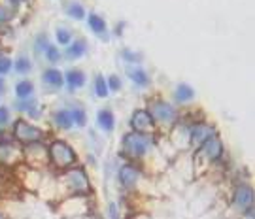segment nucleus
Returning a JSON list of instances; mask_svg holds the SVG:
<instances>
[{
	"label": "nucleus",
	"mask_w": 255,
	"mask_h": 219,
	"mask_svg": "<svg viewBox=\"0 0 255 219\" xmlns=\"http://www.w3.org/2000/svg\"><path fill=\"white\" fill-rule=\"evenodd\" d=\"M48 157H50L51 165L59 170L70 168L76 163V159H78L76 152L63 140H53L51 142L50 148H48Z\"/></svg>",
	"instance_id": "f257e3e1"
},
{
	"label": "nucleus",
	"mask_w": 255,
	"mask_h": 219,
	"mask_svg": "<svg viewBox=\"0 0 255 219\" xmlns=\"http://www.w3.org/2000/svg\"><path fill=\"white\" fill-rule=\"evenodd\" d=\"M153 146V138L148 133H129V135L123 138V153L127 157H133V159H140L144 157L146 153L150 152V148Z\"/></svg>",
	"instance_id": "f03ea898"
},
{
	"label": "nucleus",
	"mask_w": 255,
	"mask_h": 219,
	"mask_svg": "<svg viewBox=\"0 0 255 219\" xmlns=\"http://www.w3.org/2000/svg\"><path fill=\"white\" fill-rule=\"evenodd\" d=\"M14 138L23 146H33V144H42L44 140V131L34 127L33 123L19 119L14 125Z\"/></svg>",
	"instance_id": "7ed1b4c3"
},
{
	"label": "nucleus",
	"mask_w": 255,
	"mask_h": 219,
	"mask_svg": "<svg viewBox=\"0 0 255 219\" xmlns=\"http://www.w3.org/2000/svg\"><path fill=\"white\" fill-rule=\"evenodd\" d=\"M65 184L68 185L70 193H74V195H85V193L91 191L89 178H87V174L84 172V168L67 170V174H65Z\"/></svg>",
	"instance_id": "20e7f679"
},
{
	"label": "nucleus",
	"mask_w": 255,
	"mask_h": 219,
	"mask_svg": "<svg viewBox=\"0 0 255 219\" xmlns=\"http://www.w3.org/2000/svg\"><path fill=\"white\" fill-rule=\"evenodd\" d=\"M221 155H223V142H221V138L218 135L210 136L197 152V157L199 159H206V163L218 161Z\"/></svg>",
	"instance_id": "39448f33"
},
{
	"label": "nucleus",
	"mask_w": 255,
	"mask_h": 219,
	"mask_svg": "<svg viewBox=\"0 0 255 219\" xmlns=\"http://www.w3.org/2000/svg\"><path fill=\"white\" fill-rule=\"evenodd\" d=\"M150 112V116L153 118L155 123H174V119H176V110L172 108V104L165 101H157L152 104V108L148 110Z\"/></svg>",
	"instance_id": "423d86ee"
},
{
	"label": "nucleus",
	"mask_w": 255,
	"mask_h": 219,
	"mask_svg": "<svg viewBox=\"0 0 255 219\" xmlns=\"http://www.w3.org/2000/svg\"><path fill=\"white\" fill-rule=\"evenodd\" d=\"M214 135H218L216 129H214L212 125H206V123H195V125H191V127L187 129L189 142H191L193 146H199V148L203 146L210 136H214Z\"/></svg>",
	"instance_id": "0eeeda50"
},
{
	"label": "nucleus",
	"mask_w": 255,
	"mask_h": 219,
	"mask_svg": "<svg viewBox=\"0 0 255 219\" xmlns=\"http://www.w3.org/2000/svg\"><path fill=\"white\" fill-rule=\"evenodd\" d=\"M131 127L136 133H148L150 135L155 129V121H153L148 110H136L133 114V118H131Z\"/></svg>",
	"instance_id": "6e6552de"
},
{
	"label": "nucleus",
	"mask_w": 255,
	"mask_h": 219,
	"mask_svg": "<svg viewBox=\"0 0 255 219\" xmlns=\"http://www.w3.org/2000/svg\"><path fill=\"white\" fill-rule=\"evenodd\" d=\"M140 180V170L133 165H125L119 170V184L125 189H133Z\"/></svg>",
	"instance_id": "1a4fd4ad"
},
{
	"label": "nucleus",
	"mask_w": 255,
	"mask_h": 219,
	"mask_svg": "<svg viewBox=\"0 0 255 219\" xmlns=\"http://www.w3.org/2000/svg\"><path fill=\"white\" fill-rule=\"evenodd\" d=\"M255 199V193H254V187L250 185H238L237 191H235V204L240 206V208H248L254 204Z\"/></svg>",
	"instance_id": "9d476101"
},
{
	"label": "nucleus",
	"mask_w": 255,
	"mask_h": 219,
	"mask_svg": "<svg viewBox=\"0 0 255 219\" xmlns=\"http://www.w3.org/2000/svg\"><path fill=\"white\" fill-rule=\"evenodd\" d=\"M42 78H44V84L50 85V87H55V89H59V87L65 85V76H63V72L57 70V68H48Z\"/></svg>",
	"instance_id": "9b49d317"
},
{
	"label": "nucleus",
	"mask_w": 255,
	"mask_h": 219,
	"mask_svg": "<svg viewBox=\"0 0 255 219\" xmlns=\"http://www.w3.org/2000/svg\"><path fill=\"white\" fill-rule=\"evenodd\" d=\"M65 82H67L68 89H78V87H84L85 85V74L82 70H68L67 76H65Z\"/></svg>",
	"instance_id": "f8f14e48"
},
{
	"label": "nucleus",
	"mask_w": 255,
	"mask_h": 219,
	"mask_svg": "<svg viewBox=\"0 0 255 219\" xmlns=\"http://www.w3.org/2000/svg\"><path fill=\"white\" fill-rule=\"evenodd\" d=\"M16 159H19V152L10 144H0V163L4 165H14Z\"/></svg>",
	"instance_id": "ddd939ff"
},
{
	"label": "nucleus",
	"mask_w": 255,
	"mask_h": 219,
	"mask_svg": "<svg viewBox=\"0 0 255 219\" xmlns=\"http://www.w3.org/2000/svg\"><path fill=\"white\" fill-rule=\"evenodd\" d=\"M97 123H99V127H101L102 131L110 133V131H114L116 118H114V114H112L110 110H101V112L97 114Z\"/></svg>",
	"instance_id": "4468645a"
},
{
	"label": "nucleus",
	"mask_w": 255,
	"mask_h": 219,
	"mask_svg": "<svg viewBox=\"0 0 255 219\" xmlns=\"http://www.w3.org/2000/svg\"><path fill=\"white\" fill-rule=\"evenodd\" d=\"M33 93H34V85H33V82H29V80H21V82L16 85V95L19 101L31 99Z\"/></svg>",
	"instance_id": "2eb2a0df"
},
{
	"label": "nucleus",
	"mask_w": 255,
	"mask_h": 219,
	"mask_svg": "<svg viewBox=\"0 0 255 219\" xmlns=\"http://www.w3.org/2000/svg\"><path fill=\"white\" fill-rule=\"evenodd\" d=\"M85 51H87V44L84 40H76V42H70L67 50V57L68 59H80L84 57Z\"/></svg>",
	"instance_id": "dca6fc26"
},
{
	"label": "nucleus",
	"mask_w": 255,
	"mask_h": 219,
	"mask_svg": "<svg viewBox=\"0 0 255 219\" xmlns=\"http://www.w3.org/2000/svg\"><path fill=\"white\" fill-rule=\"evenodd\" d=\"M127 74H129V78H131L136 85H148L150 84V76H148V74H146V70H142V68L129 67L127 68Z\"/></svg>",
	"instance_id": "f3484780"
},
{
	"label": "nucleus",
	"mask_w": 255,
	"mask_h": 219,
	"mask_svg": "<svg viewBox=\"0 0 255 219\" xmlns=\"http://www.w3.org/2000/svg\"><path fill=\"white\" fill-rule=\"evenodd\" d=\"M53 121H55V125L61 127V129H70V127L74 125L72 116H70L68 110H59V112H55V114H53Z\"/></svg>",
	"instance_id": "a211bd4d"
},
{
	"label": "nucleus",
	"mask_w": 255,
	"mask_h": 219,
	"mask_svg": "<svg viewBox=\"0 0 255 219\" xmlns=\"http://www.w3.org/2000/svg\"><path fill=\"white\" fill-rule=\"evenodd\" d=\"M195 97V89L187 84H180L176 87V101L178 102H189Z\"/></svg>",
	"instance_id": "6ab92c4d"
},
{
	"label": "nucleus",
	"mask_w": 255,
	"mask_h": 219,
	"mask_svg": "<svg viewBox=\"0 0 255 219\" xmlns=\"http://www.w3.org/2000/svg\"><path fill=\"white\" fill-rule=\"evenodd\" d=\"M87 23H89V27H91L93 33H97V34L106 33V21H104L101 16H97V14H89V16H87Z\"/></svg>",
	"instance_id": "aec40b11"
},
{
	"label": "nucleus",
	"mask_w": 255,
	"mask_h": 219,
	"mask_svg": "<svg viewBox=\"0 0 255 219\" xmlns=\"http://www.w3.org/2000/svg\"><path fill=\"white\" fill-rule=\"evenodd\" d=\"M67 14L72 17V19H78V21H80V19H85L84 6H82V4H78V2H72V4L68 6V8H67Z\"/></svg>",
	"instance_id": "412c9836"
},
{
	"label": "nucleus",
	"mask_w": 255,
	"mask_h": 219,
	"mask_svg": "<svg viewBox=\"0 0 255 219\" xmlns=\"http://www.w3.org/2000/svg\"><path fill=\"white\" fill-rule=\"evenodd\" d=\"M14 68H16V72H19V74H29L33 70V65H31L29 57H19L16 63H14Z\"/></svg>",
	"instance_id": "4be33fe9"
},
{
	"label": "nucleus",
	"mask_w": 255,
	"mask_h": 219,
	"mask_svg": "<svg viewBox=\"0 0 255 219\" xmlns=\"http://www.w3.org/2000/svg\"><path fill=\"white\" fill-rule=\"evenodd\" d=\"M95 91H97V97H101V99H106V97H108V93H110V89H108V85H106V80H104L102 76H97Z\"/></svg>",
	"instance_id": "5701e85b"
},
{
	"label": "nucleus",
	"mask_w": 255,
	"mask_h": 219,
	"mask_svg": "<svg viewBox=\"0 0 255 219\" xmlns=\"http://www.w3.org/2000/svg\"><path fill=\"white\" fill-rule=\"evenodd\" d=\"M55 38H57V42L61 44V46H68L70 42H72V33L68 31V29H57V33H55Z\"/></svg>",
	"instance_id": "b1692460"
},
{
	"label": "nucleus",
	"mask_w": 255,
	"mask_h": 219,
	"mask_svg": "<svg viewBox=\"0 0 255 219\" xmlns=\"http://www.w3.org/2000/svg\"><path fill=\"white\" fill-rule=\"evenodd\" d=\"M70 116H72V121H74V125H78V127H85V123H87V116H85L84 110H70Z\"/></svg>",
	"instance_id": "393cba45"
},
{
	"label": "nucleus",
	"mask_w": 255,
	"mask_h": 219,
	"mask_svg": "<svg viewBox=\"0 0 255 219\" xmlns=\"http://www.w3.org/2000/svg\"><path fill=\"white\" fill-rule=\"evenodd\" d=\"M12 68H14V61L10 57H0V76L8 74Z\"/></svg>",
	"instance_id": "a878e982"
},
{
	"label": "nucleus",
	"mask_w": 255,
	"mask_h": 219,
	"mask_svg": "<svg viewBox=\"0 0 255 219\" xmlns=\"http://www.w3.org/2000/svg\"><path fill=\"white\" fill-rule=\"evenodd\" d=\"M44 53H46V57H48V61H50V63H57V61L61 59V53H59V50H57L55 46H51V44H50V48L44 51Z\"/></svg>",
	"instance_id": "bb28decb"
},
{
	"label": "nucleus",
	"mask_w": 255,
	"mask_h": 219,
	"mask_svg": "<svg viewBox=\"0 0 255 219\" xmlns=\"http://www.w3.org/2000/svg\"><path fill=\"white\" fill-rule=\"evenodd\" d=\"M106 85H108V89H112V91H119L121 89V80H119V76H110L108 78V82H106Z\"/></svg>",
	"instance_id": "cd10ccee"
},
{
	"label": "nucleus",
	"mask_w": 255,
	"mask_h": 219,
	"mask_svg": "<svg viewBox=\"0 0 255 219\" xmlns=\"http://www.w3.org/2000/svg\"><path fill=\"white\" fill-rule=\"evenodd\" d=\"M34 48H36V51H38V53H40V51L44 53V51L50 48V42H48V38H46V36H40V38L36 40V46H34Z\"/></svg>",
	"instance_id": "c85d7f7f"
},
{
	"label": "nucleus",
	"mask_w": 255,
	"mask_h": 219,
	"mask_svg": "<svg viewBox=\"0 0 255 219\" xmlns=\"http://www.w3.org/2000/svg\"><path fill=\"white\" fill-rule=\"evenodd\" d=\"M10 19H12V10L0 4V25H2V23H8Z\"/></svg>",
	"instance_id": "c756f323"
},
{
	"label": "nucleus",
	"mask_w": 255,
	"mask_h": 219,
	"mask_svg": "<svg viewBox=\"0 0 255 219\" xmlns=\"http://www.w3.org/2000/svg\"><path fill=\"white\" fill-rule=\"evenodd\" d=\"M8 121H10V110L0 106V125H6Z\"/></svg>",
	"instance_id": "7c9ffc66"
},
{
	"label": "nucleus",
	"mask_w": 255,
	"mask_h": 219,
	"mask_svg": "<svg viewBox=\"0 0 255 219\" xmlns=\"http://www.w3.org/2000/svg\"><path fill=\"white\" fill-rule=\"evenodd\" d=\"M123 57L129 59V61H140V55H135V53H131V51H123Z\"/></svg>",
	"instance_id": "2f4dec72"
},
{
	"label": "nucleus",
	"mask_w": 255,
	"mask_h": 219,
	"mask_svg": "<svg viewBox=\"0 0 255 219\" xmlns=\"http://www.w3.org/2000/svg\"><path fill=\"white\" fill-rule=\"evenodd\" d=\"M110 218H112V219H119L118 218V210H116V206H114V204L110 206Z\"/></svg>",
	"instance_id": "473e14b6"
},
{
	"label": "nucleus",
	"mask_w": 255,
	"mask_h": 219,
	"mask_svg": "<svg viewBox=\"0 0 255 219\" xmlns=\"http://www.w3.org/2000/svg\"><path fill=\"white\" fill-rule=\"evenodd\" d=\"M23 2H27V0H10V4H12L14 8H17V6H21Z\"/></svg>",
	"instance_id": "72a5a7b5"
},
{
	"label": "nucleus",
	"mask_w": 255,
	"mask_h": 219,
	"mask_svg": "<svg viewBox=\"0 0 255 219\" xmlns=\"http://www.w3.org/2000/svg\"><path fill=\"white\" fill-rule=\"evenodd\" d=\"M2 89H4V80L0 78V93H2Z\"/></svg>",
	"instance_id": "f704fd0d"
}]
</instances>
